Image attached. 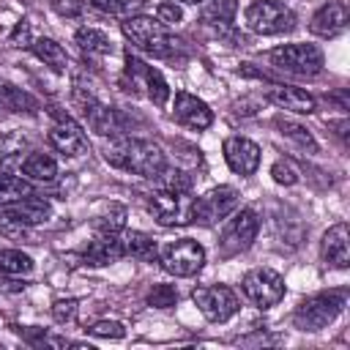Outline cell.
I'll return each mask as SVG.
<instances>
[{"mask_svg":"<svg viewBox=\"0 0 350 350\" xmlns=\"http://www.w3.org/2000/svg\"><path fill=\"white\" fill-rule=\"evenodd\" d=\"M104 159L123 170V172H134L139 178H148V180H159V175L167 170V161H164V153L156 142L150 139H139V137H115L107 148H104Z\"/></svg>","mask_w":350,"mask_h":350,"instance_id":"obj_1","label":"cell"},{"mask_svg":"<svg viewBox=\"0 0 350 350\" xmlns=\"http://www.w3.org/2000/svg\"><path fill=\"white\" fill-rule=\"evenodd\" d=\"M123 27V36L145 55L150 57H175L180 49H183V41L178 36H172L167 30V25H161L159 19L153 16H142V14H134V16H126L120 22Z\"/></svg>","mask_w":350,"mask_h":350,"instance_id":"obj_2","label":"cell"},{"mask_svg":"<svg viewBox=\"0 0 350 350\" xmlns=\"http://www.w3.org/2000/svg\"><path fill=\"white\" fill-rule=\"evenodd\" d=\"M345 301H347V295H345L342 290H331V293L309 295V298H304V301L295 306V312H293V323H295L298 331H309V334L323 331L325 325H331V323L342 314Z\"/></svg>","mask_w":350,"mask_h":350,"instance_id":"obj_3","label":"cell"},{"mask_svg":"<svg viewBox=\"0 0 350 350\" xmlns=\"http://www.w3.org/2000/svg\"><path fill=\"white\" fill-rule=\"evenodd\" d=\"M123 85L131 93H142L148 101H153L156 107H164L170 98V85L161 77L159 68H153L150 63L139 60L137 55L126 52V66H123Z\"/></svg>","mask_w":350,"mask_h":350,"instance_id":"obj_4","label":"cell"},{"mask_svg":"<svg viewBox=\"0 0 350 350\" xmlns=\"http://www.w3.org/2000/svg\"><path fill=\"white\" fill-rule=\"evenodd\" d=\"M243 22L252 33L260 36H279L295 27V14L279 0H254L243 11Z\"/></svg>","mask_w":350,"mask_h":350,"instance_id":"obj_5","label":"cell"},{"mask_svg":"<svg viewBox=\"0 0 350 350\" xmlns=\"http://www.w3.org/2000/svg\"><path fill=\"white\" fill-rule=\"evenodd\" d=\"M268 60L273 68L298 74V77H314L323 71V49L314 44H282L268 52Z\"/></svg>","mask_w":350,"mask_h":350,"instance_id":"obj_6","label":"cell"},{"mask_svg":"<svg viewBox=\"0 0 350 350\" xmlns=\"http://www.w3.org/2000/svg\"><path fill=\"white\" fill-rule=\"evenodd\" d=\"M191 208L194 197L191 191H172V189H159L148 197V211L153 219L164 227H180L191 221Z\"/></svg>","mask_w":350,"mask_h":350,"instance_id":"obj_7","label":"cell"},{"mask_svg":"<svg viewBox=\"0 0 350 350\" xmlns=\"http://www.w3.org/2000/svg\"><path fill=\"white\" fill-rule=\"evenodd\" d=\"M241 290H243V295H246L254 306H260V309L276 306V304L284 298V293H287L284 279H282L273 268H252L249 273H243Z\"/></svg>","mask_w":350,"mask_h":350,"instance_id":"obj_8","label":"cell"},{"mask_svg":"<svg viewBox=\"0 0 350 350\" xmlns=\"http://www.w3.org/2000/svg\"><path fill=\"white\" fill-rule=\"evenodd\" d=\"M159 260H161V268L172 276H194L200 273L202 262H205V249L191 241V238H180V241H172L167 243L161 252H159Z\"/></svg>","mask_w":350,"mask_h":350,"instance_id":"obj_9","label":"cell"},{"mask_svg":"<svg viewBox=\"0 0 350 350\" xmlns=\"http://www.w3.org/2000/svg\"><path fill=\"white\" fill-rule=\"evenodd\" d=\"M191 301L197 304V309L202 312V317L211 320V323H227L238 312V295L227 284L197 287L191 293Z\"/></svg>","mask_w":350,"mask_h":350,"instance_id":"obj_10","label":"cell"},{"mask_svg":"<svg viewBox=\"0 0 350 350\" xmlns=\"http://www.w3.org/2000/svg\"><path fill=\"white\" fill-rule=\"evenodd\" d=\"M235 208H238V191L232 186H216V189H211L194 200L191 221L211 227V224L221 221L224 216H230Z\"/></svg>","mask_w":350,"mask_h":350,"instance_id":"obj_11","label":"cell"},{"mask_svg":"<svg viewBox=\"0 0 350 350\" xmlns=\"http://www.w3.org/2000/svg\"><path fill=\"white\" fill-rule=\"evenodd\" d=\"M257 230H260V219L252 208H243L241 213H235L221 235V254L224 257H232V254H241L246 252L254 238H257Z\"/></svg>","mask_w":350,"mask_h":350,"instance_id":"obj_12","label":"cell"},{"mask_svg":"<svg viewBox=\"0 0 350 350\" xmlns=\"http://www.w3.org/2000/svg\"><path fill=\"white\" fill-rule=\"evenodd\" d=\"M49 145L63 156H82L88 153V137L77 120L63 112H55V123L49 129Z\"/></svg>","mask_w":350,"mask_h":350,"instance_id":"obj_13","label":"cell"},{"mask_svg":"<svg viewBox=\"0 0 350 350\" xmlns=\"http://www.w3.org/2000/svg\"><path fill=\"white\" fill-rule=\"evenodd\" d=\"M82 112V118L88 120V126L96 131V134H101V137H120L126 129H129V120H126V115L118 109V107H109V104H104V101H90L88 107H82L79 109Z\"/></svg>","mask_w":350,"mask_h":350,"instance_id":"obj_14","label":"cell"},{"mask_svg":"<svg viewBox=\"0 0 350 350\" xmlns=\"http://www.w3.org/2000/svg\"><path fill=\"white\" fill-rule=\"evenodd\" d=\"M221 153H224L227 167L235 175L249 178L260 167V148H257V142H252L246 137H227L224 145H221Z\"/></svg>","mask_w":350,"mask_h":350,"instance_id":"obj_15","label":"cell"},{"mask_svg":"<svg viewBox=\"0 0 350 350\" xmlns=\"http://www.w3.org/2000/svg\"><path fill=\"white\" fill-rule=\"evenodd\" d=\"M172 115H175L178 123H183L186 129H197V131H202V129H208V126L213 123L211 107H208L202 98H197V96H191V93H186V90L175 93Z\"/></svg>","mask_w":350,"mask_h":350,"instance_id":"obj_16","label":"cell"},{"mask_svg":"<svg viewBox=\"0 0 350 350\" xmlns=\"http://www.w3.org/2000/svg\"><path fill=\"white\" fill-rule=\"evenodd\" d=\"M265 98L273 101V104L282 107V109L295 112V115H309V112L317 109V101H314L312 93L295 88V85H284V82H271V85H265Z\"/></svg>","mask_w":350,"mask_h":350,"instance_id":"obj_17","label":"cell"},{"mask_svg":"<svg viewBox=\"0 0 350 350\" xmlns=\"http://www.w3.org/2000/svg\"><path fill=\"white\" fill-rule=\"evenodd\" d=\"M320 254L325 260V265L331 268H347L350 265V230L345 221L328 227V232L323 235V243H320Z\"/></svg>","mask_w":350,"mask_h":350,"instance_id":"obj_18","label":"cell"},{"mask_svg":"<svg viewBox=\"0 0 350 350\" xmlns=\"http://www.w3.org/2000/svg\"><path fill=\"white\" fill-rule=\"evenodd\" d=\"M347 16L350 14H347V5L345 3H336V0L334 3H325L309 19V30L314 36H320V38H334V36H339L347 27Z\"/></svg>","mask_w":350,"mask_h":350,"instance_id":"obj_19","label":"cell"},{"mask_svg":"<svg viewBox=\"0 0 350 350\" xmlns=\"http://www.w3.org/2000/svg\"><path fill=\"white\" fill-rule=\"evenodd\" d=\"M5 211H8L11 216H16L19 221L36 227V224H44V221L52 216V202L44 200V197H38V194H27V197H22V200L5 205Z\"/></svg>","mask_w":350,"mask_h":350,"instance_id":"obj_20","label":"cell"},{"mask_svg":"<svg viewBox=\"0 0 350 350\" xmlns=\"http://www.w3.org/2000/svg\"><path fill=\"white\" fill-rule=\"evenodd\" d=\"M235 11H238L235 0H211V3H205L202 14H200V22L205 27H211L213 33H230Z\"/></svg>","mask_w":350,"mask_h":350,"instance_id":"obj_21","label":"cell"},{"mask_svg":"<svg viewBox=\"0 0 350 350\" xmlns=\"http://www.w3.org/2000/svg\"><path fill=\"white\" fill-rule=\"evenodd\" d=\"M123 257V246H120V238L118 235H98L96 241L88 243L82 260L88 265H109V262H118Z\"/></svg>","mask_w":350,"mask_h":350,"instance_id":"obj_22","label":"cell"},{"mask_svg":"<svg viewBox=\"0 0 350 350\" xmlns=\"http://www.w3.org/2000/svg\"><path fill=\"white\" fill-rule=\"evenodd\" d=\"M22 172L27 180H38V183H49L57 178V161L44 153V150H33L30 156H25L22 161Z\"/></svg>","mask_w":350,"mask_h":350,"instance_id":"obj_23","label":"cell"},{"mask_svg":"<svg viewBox=\"0 0 350 350\" xmlns=\"http://www.w3.org/2000/svg\"><path fill=\"white\" fill-rule=\"evenodd\" d=\"M38 98L36 96H30L27 90H22V88H14V85H8V82H0V109H5V112H25V115H33V112H38Z\"/></svg>","mask_w":350,"mask_h":350,"instance_id":"obj_24","label":"cell"},{"mask_svg":"<svg viewBox=\"0 0 350 350\" xmlns=\"http://www.w3.org/2000/svg\"><path fill=\"white\" fill-rule=\"evenodd\" d=\"M30 49L36 52L38 60H44V66H49V68L57 71V74H66V68H68V55H66V49H63L55 38H46V36L33 38Z\"/></svg>","mask_w":350,"mask_h":350,"instance_id":"obj_25","label":"cell"},{"mask_svg":"<svg viewBox=\"0 0 350 350\" xmlns=\"http://www.w3.org/2000/svg\"><path fill=\"white\" fill-rule=\"evenodd\" d=\"M120 246H123V257H134V260H156L159 257V246L150 235L139 232V230H131L120 238Z\"/></svg>","mask_w":350,"mask_h":350,"instance_id":"obj_26","label":"cell"},{"mask_svg":"<svg viewBox=\"0 0 350 350\" xmlns=\"http://www.w3.org/2000/svg\"><path fill=\"white\" fill-rule=\"evenodd\" d=\"M74 41L79 44V49L88 55V57H104V55H112V38L96 27H79Z\"/></svg>","mask_w":350,"mask_h":350,"instance_id":"obj_27","label":"cell"},{"mask_svg":"<svg viewBox=\"0 0 350 350\" xmlns=\"http://www.w3.org/2000/svg\"><path fill=\"white\" fill-rule=\"evenodd\" d=\"M126 227V208L120 202H109L96 219H93V230L98 235H120Z\"/></svg>","mask_w":350,"mask_h":350,"instance_id":"obj_28","label":"cell"},{"mask_svg":"<svg viewBox=\"0 0 350 350\" xmlns=\"http://www.w3.org/2000/svg\"><path fill=\"white\" fill-rule=\"evenodd\" d=\"M27 194H33V186H30L27 178L14 175L8 170H0V205L3 208L16 202V200H22V197H27Z\"/></svg>","mask_w":350,"mask_h":350,"instance_id":"obj_29","label":"cell"},{"mask_svg":"<svg viewBox=\"0 0 350 350\" xmlns=\"http://www.w3.org/2000/svg\"><path fill=\"white\" fill-rule=\"evenodd\" d=\"M0 235L8 238V241H16V243H36V232L30 224L19 221L16 216H11L5 208L0 211Z\"/></svg>","mask_w":350,"mask_h":350,"instance_id":"obj_30","label":"cell"},{"mask_svg":"<svg viewBox=\"0 0 350 350\" xmlns=\"http://www.w3.org/2000/svg\"><path fill=\"white\" fill-rule=\"evenodd\" d=\"M36 262L30 254H25L22 249H3L0 252V271L3 273H11V276H27L33 273Z\"/></svg>","mask_w":350,"mask_h":350,"instance_id":"obj_31","label":"cell"},{"mask_svg":"<svg viewBox=\"0 0 350 350\" xmlns=\"http://www.w3.org/2000/svg\"><path fill=\"white\" fill-rule=\"evenodd\" d=\"M276 126H279V131L287 137V139H293L298 148H304V150H309V153H317V142H314V137L301 126V123H295V120H290V118H276Z\"/></svg>","mask_w":350,"mask_h":350,"instance_id":"obj_32","label":"cell"},{"mask_svg":"<svg viewBox=\"0 0 350 350\" xmlns=\"http://www.w3.org/2000/svg\"><path fill=\"white\" fill-rule=\"evenodd\" d=\"M88 3H90L93 8H98L101 14H107V16H120V19L139 14L142 5H145V0H88Z\"/></svg>","mask_w":350,"mask_h":350,"instance_id":"obj_33","label":"cell"},{"mask_svg":"<svg viewBox=\"0 0 350 350\" xmlns=\"http://www.w3.org/2000/svg\"><path fill=\"white\" fill-rule=\"evenodd\" d=\"M159 183L161 189H172V191H191V175L183 172V170H175V167H167L161 175H159Z\"/></svg>","mask_w":350,"mask_h":350,"instance_id":"obj_34","label":"cell"},{"mask_svg":"<svg viewBox=\"0 0 350 350\" xmlns=\"http://www.w3.org/2000/svg\"><path fill=\"white\" fill-rule=\"evenodd\" d=\"M175 301H178V290L172 284H156L148 293V306H153V309H170V306H175Z\"/></svg>","mask_w":350,"mask_h":350,"instance_id":"obj_35","label":"cell"},{"mask_svg":"<svg viewBox=\"0 0 350 350\" xmlns=\"http://www.w3.org/2000/svg\"><path fill=\"white\" fill-rule=\"evenodd\" d=\"M90 336H101V339H123L126 336V325L118 320H96L93 325L85 328Z\"/></svg>","mask_w":350,"mask_h":350,"instance_id":"obj_36","label":"cell"},{"mask_svg":"<svg viewBox=\"0 0 350 350\" xmlns=\"http://www.w3.org/2000/svg\"><path fill=\"white\" fill-rule=\"evenodd\" d=\"M22 148H25V139H19L16 134L5 137L0 142V170H5L11 161H22Z\"/></svg>","mask_w":350,"mask_h":350,"instance_id":"obj_37","label":"cell"},{"mask_svg":"<svg viewBox=\"0 0 350 350\" xmlns=\"http://www.w3.org/2000/svg\"><path fill=\"white\" fill-rule=\"evenodd\" d=\"M30 345H36V347H44V345H49V347H68L71 342L68 339H60V336H52V334H46V331H41V328H25V331H19Z\"/></svg>","mask_w":350,"mask_h":350,"instance_id":"obj_38","label":"cell"},{"mask_svg":"<svg viewBox=\"0 0 350 350\" xmlns=\"http://www.w3.org/2000/svg\"><path fill=\"white\" fill-rule=\"evenodd\" d=\"M271 175H273V180L276 183H282V186H293V183H298V167L290 161V159H279L273 167H271Z\"/></svg>","mask_w":350,"mask_h":350,"instance_id":"obj_39","label":"cell"},{"mask_svg":"<svg viewBox=\"0 0 350 350\" xmlns=\"http://www.w3.org/2000/svg\"><path fill=\"white\" fill-rule=\"evenodd\" d=\"M52 11L66 16V19H77L85 14V0H49Z\"/></svg>","mask_w":350,"mask_h":350,"instance_id":"obj_40","label":"cell"},{"mask_svg":"<svg viewBox=\"0 0 350 350\" xmlns=\"http://www.w3.org/2000/svg\"><path fill=\"white\" fill-rule=\"evenodd\" d=\"M52 317H55L57 323H71V320L77 317V301H74V298H60V301H55Z\"/></svg>","mask_w":350,"mask_h":350,"instance_id":"obj_41","label":"cell"},{"mask_svg":"<svg viewBox=\"0 0 350 350\" xmlns=\"http://www.w3.org/2000/svg\"><path fill=\"white\" fill-rule=\"evenodd\" d=\"M156 19H159L161 25H178V22L183 19V11H180V5H175V3H159V5H156Z\"/></svg>","mask_w":350,"mask_h":350,"instance_id":"obj_42","label":"cell"},{"mask_svg":"<svg viewBox=\"0 0 350 350\" xmlns=\"http://www.w3.org/2000/svg\"><path fill=\"white\" fill-rule=\"evenodd\" d=\"M11 44H14V46H30V44H33V38H30V25H27L25 19L14 27V33H11Z\"/></svg>","mask_w":350,"mask_h":350,"instance_id":"obj_43","label":"cell"},{"mask_svg":"<svg viewBox=\"0 0 350 350\" xmlns=\"http://www.w3.org/2000/svg\"><path fill=\"white\" fill-rule=\"evenodd\" d=\"M180 3H189V5H194V3H202V0H180Z\"/></svg>","mask_w":350,"mask_h":350,"instance_id":"obj_44","label":"cell"}]
</instances>
